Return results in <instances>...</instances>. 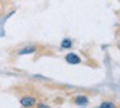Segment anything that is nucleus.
<instances>
[{
    "label": "nucleus",
    "mask_w": 120,
    "mask_h": 108,
    "mask_svg": "<svg viewBox=\"0 0 120 108\" xmlns=\"http://www.w3.org/2000/svg\"><path fill=\"white\" fill-rule=\"evenodd\" d=\"M88 103V98L84 97V95H79V97L75 98V104H79V105H84Z\"/></svg>",
    "instance_id": "obj_3"
},
{
    "label": "nucleus",
    "mask_w": 120,
    "mask_h": 108,
    "mask_svg": "<svg viewBox=\"0 0 120 108\" xmlns=\"http://www.w3.org/2000/svg\"><path fill=\"white\" fill-rule=\"evenodd\" d=\"M38 108H49V107H48L47 104H44V103H39V104H38Z\"/></svg>",
    "instance_id": "obj_7"
},
{
    "label": "nucleus",
    "mask_w": 120,
    "mask_h": 108,
    "mask_svg": "<svg viewBox=\"0 0 120 108\" xmlns=\"http://www.w3.org/2000/svg\"><path fill=\"white\" fill-rule=\"evenodd\" d=\"M35 103H36V99L32 98V97H23L21 99V104L26 108H30V107H32V105H35Z\"/></svg>",
    "instance_id": "obj_1"
},
{
    "label": "nucleus",
    "mask_w": 120,
    "mask_h": 108,
    "mask_svg": "<svg viewBox=\"0 0 120 108\" xmlns=\"http://www.w3.org/2000/svg\"><path fill=\"white\" fill-rule=\"evenodd\" d=\"M66 61H67L70 64H78V63L81 62V59H80V57L76 55L75 53H68L67 55H66Z\"/></svg>",
    "instance_id": "obj_2"
},
{
    "label": "nucleus",
    "mask_w": 120,
    "mask_h": 108,
    "mask_svg": "<svg viewBox=\"0 0 120 108\" xmlns=\"http://www.w3.org/2000/svg\"><path fill=\"white\" fill-rule=\"evenodd\" d=\"M70 46H71V41L68 40V39H66V40L62 41V48H66V49H67V48H70Z\"/></svg>",
    "instance_id": "obj_6"
},
{
    "label": "nucleus",
    "mask_w": 120,
    "mask_h": 108,
    "mask_svg": "<svg viewBox=\"0 0 120 108\" xmlns=\"http://www.w3.org/2000/svg\"><path fill=\"white\" fill-rule=\"evenodd\" d=\"M99 108H115V107H114V104L110 103V102H103L101 105H99Z\"/></svg>",
    "instance_id": "obj_5"
},
{
    "label": "nucleus",
    "mask_w": 120,
    "mask_h": 108,
    "mask_svg": "<svg viewBox=\"0 0 120 108\" xmlns=\"http://www.w3.org/2000/svg\"><path fill=\"white\" fill-rule=\"evenodd\" d=\"M35 50H36V49H35L34 46H30V48H25V49H22V50H19V54H30V53H34Z\"/></svg>",
    "instance_id": "obj_4"
}]
</instances>
